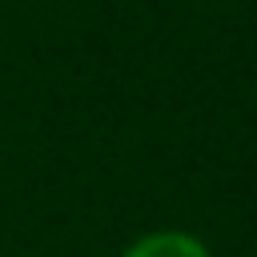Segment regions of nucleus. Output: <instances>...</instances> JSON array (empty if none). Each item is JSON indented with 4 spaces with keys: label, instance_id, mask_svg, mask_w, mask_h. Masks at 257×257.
<instances>
[{
    "label": "nucleus",
    "instance_id": "nucleus-1",
    "mask_svg": "<svg viewBox=\"0 0 257 257\" xmlns=\"http://www.w3.org/2000/svg\"><path fill=\"white\" fill-rule=\"evenodd\" d=\"M120 257H209V245L185 229H157L137 237Z\"/></svg>",
    "mask_w": 257,
    "mask_h": 257
}]
</instances>
